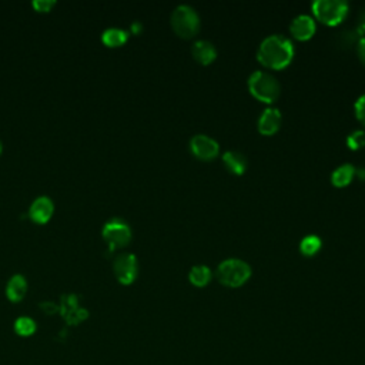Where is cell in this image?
Masks as SVG:
<instances>
[{"mask_svg":"<svg viewBox=\"0 0 365 365\" xmlns=\"http://www.w3.org/2000/svg\"><path fill=\"white\" fill-rule=\"evenodd\" d=\"M257 58L266 68L283 69L294 58V44L283 34H271L260 44Z\"/></svg>","mask_w":365,"mask_h":365,"instance_id":"6da1fadb","label":"cell"},{"mask_svg":"<svg viewBox=\"0 0 365 365\" xmlns=\"http://www.w3.org/2000/svg\"><path fill=\"white\" fill-rule=\"evenodd\" d=\"M248 89L254 97L264 103H273L278 98L281 87L278 80L269 72L257 70L248 77Z\"/></svg>","mask_w":365,"mask_h":365,"instance_id":"7a4b0ae2","label":"cell"},{"mask_svg":"<svg viewBox=\"0 0 365 365\" xmlns=\"http://www.w3.org/2000/svg\"><path fill=\"white\" fill-rule=\"evenodd\" d=\"M216 276L222 284L236 288L250 278L251 267L240 258H227L219 264Z\"/></svg>","mask_w":365,"mask_h":365,"instance_id":"3957f363","label":"cell"},{"mask_svg":"<svg viewBox=\"0 0 365 365\" xmlns=\"http://www.w3.org/2000/svg\"><path fill=\"white\" fill-rule=\"evenodd\" d=\"M172 26L179 36L193 37L200 30V16L193 6L180 5L172 13Z\"/></svg>","mask_w":365,"mask_h":365,"instance_id":"277c9868","label":"cell"},{"mask_svg":"<svg viewBox=\"0 0 365 365\" xmlns=\"http://www.w3.org/2000/svg\"><path fill=\"white\" fill-rule=\"evenodd\" d=\"M316 18L330 26L341 23L348 13V4L344 0H317L312 4Z\"/></svg>","mask_w":365,"mask_h":365,"instance_id":"5b68a950","label":"cell"},{"mask_svg":"<svg viewBox=\"0 0 365 365\" xmlns=\"http://www.w3.org/2000/svg\"><path fill=\"white\" fill-rule=\"evenodd\" d=\"M103 238L109 244V251L117 247H124L132 240V229L127 222L120 217H113L103 226Z\"/></svg>","mask_w":365,"mask_h":365,"instance_id":"8992f818","label":"cell"},{"mask_svg":"<svg viewBox=\"0 0 365 365\" xmlns=\"http://www.w3.org/2000/svg\"><path fill=\"white\" fill-rule=\"evenodd\" d=\"M59 311L69 326H77L89 317V311L80 305L79 297L73 293L62 295Z\"/></svg>","mask_w":365,"mask_h":365,"instance_id":"52a82bcc","label":"cell"},{"mask_svg":"<svg viewBox=\"0 0 365 365\" xmlns=\"http://www.w3.org/2000/svg\"><path fill=\"white\" fill-rule=\"evenodd\" d=\"M113 270H115L117 280L122 284H124V286L132 284L139 274L137 257L132 252L119 254L113 262Z\"/></svg>","mask_w":365,"mask_h":365,"instance_id":"ba28073f","label":"cell"},{"mask_svg":"<svg viewBox=\"0 0 365 365\" xmlns=\"http://www.w3.org/2000/svg\"><path fill=\"white\" fill-rule=\"evenodd\" d=\"M190 148L196 158L201 160H212L220 151L219 143L207 134H196L190 140Z\"/></svg>","mask_w":365,"mask_h":365,"instance_id":"9c48e42d","label":"cell"},{"mask_svg":"<svg viewBox=\"0 0 365 365\" xmlns=\"http://www.w3.org/2000/svg\"><path fill=\"white\" fill-rule=\"evenodd\" d=\"M55 212V204L47 196L37 197L29 207V217L39 224L47 223L50 217L53 216Z\"/></svg>","mask_w":365,"mask_h":365,"instance_id":"30bf717a","label":"cell"},{"mask_svg":"<svg viewBox=\"0 0 365 365\" xmlns=\"http://www.w3.org/2000/svg\"><path fill=\"white\" fill-rule=\"evenodd\" d=\"M293 36L298 40H307L316 33V22L309 15H298L290 25Z\"/></svg>","mask_w":365,"mask_h":365,"instance_id":"8fae6325","label":"cell"},{"mask_svg":"<svg viewBox=\"0 0 365 365\" xmlns=\"http://www.w3.org/2000/svg\"><path fill=\"white\" fill-rule=\"evenodd\" d=\"M281 124V112L276 108H267L258 119V130L263 134H274Z\"/></svg>","mask_w":365,"mask_h":365,"instance_id":"7c38bea8","label":"cell"},{"mask_svg":"<svg viewBox=\"0 0 365 365\" xmlns=\"http://www.w3.org/2000/svg\"><path fill=\"white\" fill-rule=\"evenodd\" d=\"M191 55L201 65H208L217 58V49L212 41L203 39V40H197L193 44Z\"/></svg>","mask_w":365,"mask_h":365,"instance_id":"4fadbf2b","label":"cell"},{"mask_svg":"<svg viewBox=\"0 0 365 365\" xmlns=\"http://www.w3.org/2000/svg\"><path fill=\"white\" fill-rule=\"evenodd\" d=\"M27 291V280L22 274H15L6 284V295L12 302H19L25 298Z\"/></svg>","mask_w":365,"mask_h":365,"instance_id":"5bb4252c","label":"cell"},{"mask_svg":"<svg viewBox=\"0 0 365 365\" xmlns=\"http://www.w3.org/2000/svg\"><path fill=\"white\" fill-rule=\"evenodd\" d=\"M223 163L227 167V170L233 174H243L247 169L245 155L236 150H227L223 154Z\"/></svg>","mask_w":365,"mask_h":365,"instance_id":"9a60e30c","label":"cell"},{"mask_svg":"<svg viewBox=\"0 0 365 365\" xmlns=\"http://www.w3.org/2000/svg\"><path fill=\"white\" fill-rule=\"evenodd\" d=\"M355 173H357V170H355V167L352 165L344 163V165H341L340 167H337L333 172L331 181L337 187H344V186H347V184H350L352 181Z\"/></svg>","mask_w":365,"mask_h":365,"instance_id":"2e32d148","label":"cell"},{"mask_svg":"<svg viewBox=\"0 0 365 365\" xmlns=\"http://www.w3.org/2000/svg\"><path fill=\"white\" fill-rule=\"evenodd\" d=\"M188 278L196 287H204L212 280V270L204 264H197L190 270Z\"/></svg>","mask_w":365,"mask_h":365,"instance_id":"e0dca14e","label":"cell"},{"mask_svg":"<svg viewBox=\"0 0 365 365\" xmlns=\"http://www.w3.org/2000/svg\"><path fill=\"white\" fill-rule=\"evenodd\" d=\"M127 37L129 33L120 27H108L101 33V39L108 46H120L127 40Z\"/></svg>","mask_w":365,"mask_h":365,"instance_id":"ac0fdd59","label":"cell"},{"mask_svg":"<svg viewBox=\"0 0 365 365\" xmlns=\"http://www.w3.org/2000/svg\"><path fill=\"white\" fill-rule=\"evenodd\" d=\"M323 243H321V238L319 236H314V234H309V236H305L301 243H300V251L307 255V257H311L320 251Z\"/></svg>","mask_w":365,"mask_h":365,"instance_id":"d6986e66","label":"cell"},{"mask_svg":"<svg viewBox=\"0 0 365 365\" xmlns=\"http://www.w3.org/2000/svg\"><path fill=\"white\" fill-rule=\"evenodd\" d=\"M36 321L27 316H23V317H19L16 321H15V331L16 334H19L20 337H30L32 334L36 333Z\"/></svg>","mask_w":365,"mask_h":365,"instance_id":"ffe728a7","label":"cell"},{"mask_svg":"<svg viewBox=\"0 0 365 365\" xmlns=\"http://www.w3.org/2000/svg\"><path fill=\"white\" fill-rule=\"evenodd\" d=\"M358 30H352V29H347V30H342L341 33H338L337 36V41L341 47L344 49H350L351 46H357L358 40H359V36H358Z\"/></svg>","mask_w":365,"mask_h":365,"instance_id":"44dd1931","label":"cell"},{"mask_svg":"<svg viewBox=\"0 0 365 365\" xmlns=\"http://www.w3.org/2000/svg\"><path fill=\"white\" fill-rule=\"evenodd\" d=\"M347 144L352 150H358L365 144V133L362 130H355L347 137Z\"/></svg>","mask_w":365,"mask_h":365,"instance_id":"7402d4cb","label":"cell"},{"mask_svg":"<svg viewBox=\"0 0 365 365\" xmlns=\"http://www.w3.org/2000/svg\"><path fill=\"white\" fill-rule=\"evenodd\" d=\"M355 115H357V119L365 124V94L359 96L355 101Z\"/></svg>","mask_w":365,"mask_h":365,"instance_id":"603a6c76","label":"cell"},{"mask_svg":"<svg viewBox=\"0 0 365 365\" xmlns=\"http://www.w3.org/2000/svg\"><path fill=\"white\" fill-rule=\"evenodd\" d=\"M40 308L46 312V314L51 316V314H56L59 311V304H56L55 301H41Z\"/></svg>","mask_w":365,"mask_h":365,"instance_id":"cb8c5ba5","label":"cell"},{"mask_svg":"<svg viewBox=\"0 0 365 365\" xmlns=\"http://www.w3.org/2000/svg\"><path fill=\"white\" fill-rule=\"evenodd\" d=\"M33 6L40 12H47L55 6V0H33Z\"/></svg>","mask_w":365,"mask_h":365,"instance_id":"d4e9b609","label":"cell"},{"mask_svg":"<svg viewBox=\"0 0 365 365\" xmlns=\"http://www.w3.org/2000/svg\"><path fill=\"white\" fill-rule=\"evenodd\" d=\"M355 49H357V55H358L359 60H361L362 65L365 66V36L359 37V40H358Z\"/></svg>","mask_w":365,"mask_h":365,"instance_id":"484cf974","label":"cell"},{"mask_svg":"<svg viewBox=\"0 0 365 365\" xmlns=\"http://www.w3.org/2000/svg\"><path fill=\"white\" fill-rule=\"evenodd\" d=\"M358 33L365 34V8L361 11L359 18H358Z\"/></svg>","mask_w":365,"mask_h":365,"instance_id":"4316f807","label":"cell"},{"mask_svg":"<svg viewBox=\"0 0 365 365\" xmlns=\"http://www.w3.org/2000/svg\"><path fill=\"white\" fill-rule=\"evenodd\" d=\"M141 29H143V26H141L140 22H133V25H132V30H133L134 33H140Z\"/></svg>","mask_w":365,"mask_h":365,"instance_id":"83f0119b","label":"cell"},{"mask_svg":"<svg viewBox=\"0 0 365 365\" xmlns=\"http://www.w3.org/2000/svg\"><path fill=\"white\" fill-rule=\"evenodd\" d=\"M358 176H359V179L365 180V169H359L358 170Z\"/></svg>","mask_w":365,"mask_h":365,"instance_id":"f1b7e54d","label":"cell"},{"mask_svg":"<svg viewBox=\"0 0 365 365\" xmlns=\"http://www.w3.org/2000/svg\"><path fill=\"white\" fill-rule=\"evenodd\" d=\"M2 150H4V143L0 141V154H2Z\"/></svg>","mask_w":365,"mask_h":365,"instance_id":"f546056e","label":"cell"}]
</instances>
